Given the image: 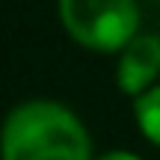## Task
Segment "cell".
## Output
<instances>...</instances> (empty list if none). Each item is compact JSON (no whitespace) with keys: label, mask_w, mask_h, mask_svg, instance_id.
Masks as SVG:
<instances>
[{"label":"cell","mask_w":160,"mask_h":160,"mask_svg":"<svg viewBox=\"0 0 160 160\" xmlns=\"http://www.w3.org/2000/svg\"><path fill=\"white\" fill-rule=\"evenodd\" d=\"M3 160H89V139L65 107L30 101L3 125Z\"/></svg>","instance_id":"obj_1"},{"label":"cell","mask_w":160,"mask_h":160,"mask_svg":"<svg viewBox=\"0 0 160 160\" xmlns=\"http://www.w3.org/2000/svg\"><path fill=\"white\" fill-rule=\"evenodd\" d=\"M59 18L80 45L95 51L125 48L137 30L133 0H59Z\"/></svg>","instance_id":"obj_2"},{"label":"cell","mask_w":160,"mask_h":160,"mask_svg":"<svg viewBox=\"0 0 160 160\" xmlns=\"http://www.w3.org/2000/svg\"><path fill=\"white\" fill-rule=\"evenodd\" d=\"M160 74V39L137 36L125 45L119 62V86L128 95H137Z\"/></svg>","instance_id":"obj_3"},{"label":"cell","mask_w":160,"mask_h":160,"mask_svg":"<svg viewBox=\"0 0 160 160\" xmlns=\"http://www.w3.org/2000/svg\"><path fill=\"white\" fill-rule=\"evenodd\" d=\"M137 122L151 142L160 145V86L142 92L137 101Z\"/></svg>","instance_id":"obj_4"},{"label":"cell","mask_w":160,"mask_h":160,"mask_svg":"<svg viewBox=\"0 0 160 160\" xmlns=\"http://www.w3.org/2000/svg\"><path fill=\"white\" fill-rule=\"evenodd\" d=\"M101 160H139V157L128 154V151H113V154H107V157H101Z\"/></svg>","instance_id":"obj_5"}]
</instances>
